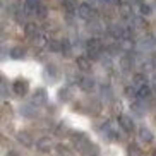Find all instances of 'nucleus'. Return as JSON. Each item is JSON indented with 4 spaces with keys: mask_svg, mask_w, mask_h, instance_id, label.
Returning <instances> with one entry per match:
<instances>
[{
    "mask_svg": "<svg viewBox=\"0 0 156 156\" xmlns=\"http://www.w3.org/2000/svg\"><path fill=\"white\" fill-rule=\"evenodd\" d=\"M84 45H86L87 57H91V58H98L101 55V51H103V43L96 38H89Z\"/></svg>",
    "mask_w": 156,
    "mask_h": 156,
    "instance_id": "f257e3e1",
    "label": "nucleus"
},
{
    "mask_svg": "<svg viewBox=\"0 0 156 156\" xmlns=\"http://www.w3.org/2000/svg\"><path fill=\"white\" fill-rule=\"evenodd\" d=\"M77 16L83 21H93L94 19V16H96V10H94V7H93L89 2H84V4H79V7H77Z\"/></svg>",
    "mask_w": 156,
    "mask_h": 156,
    "instance_id": "f03ea898",
    "label": "nucleus"
},
{
    "mask_svg": "<svg viewBox=\"0 0 156 156\" xmlns=\"http://www.w3.org/2000/svg\"><path fill=\"white\" fill-rule=\"evenodd\" d=\"M154 45H156V40L151 34H147V36L141 38V40L136 43V48H139V50H142V51H147V50H151Z\"/></svg>",
    "mask_w": 156,
    "mask_h": 156,
    "instance_id": "7ed1b4c3",
    "label": "nucleus"
},
{
    "mask_svg": "<svg viewBox=\"0 0 156 156\" xmlns=\"http://www.w3.org/2000/svg\"><path fill=\"white\" fill-rule=\"evenodd\" d=\"M120 17L124 19V23H129L134 19V12H132V7L129 4H122L120 5Z\"/></svg>",
    "mask_w": 156,
    "mask_h": 156,
    "instance_id": "20e7f679",
    "label": "nucleus"
},
{
    "mask_svg": "<svg viewBox=\"0 0 156 156\" xmlns=\"http://www.w3.org/2000/svg\"><path fill=\"white\" fill-rule=\"evenodd\" d=\"M120 48H122L124 51H127V53H130V51L136 48V41L132 40V36L120 38Z\"/></svg>",
    "mask_w": 156,
    "mask_h": 156,
    "instance_id": "39448f33",
    "label": "nucleus"
},
{
    "mask_svg": "<svg viewBox=\"0 0 156 156\" xmlns=\"http://www.w3.org/2000/svg\"><path fill=\"white\" fill-rule=\"evenodd\" d=\"M77 67L83 72H89L93 69V62H91V57H77Z\"/></svg>",
    "mask_w": 156,
    "mask_h": 156,
    "instance_id": "423d86ee",
    "label": "nucleus"
},
{
    "mask_svg": "<svg viewBox=\"0 0 156 156\" xmlns=\"http://www.w3.org/2000/svg\"><path fill=\"white\" fill-rule=\"evenodd\" d=\"M12 87H14V93H17L19 96H24V94L28 93V83H26V81H23V79L14 81Z\"/></svg>",
    "mask_w": 156,
    "mask_h": 156,
    "instance_id": "0eeeda50",
    "label": "nucleus"
},
{
    "mask_svg": "<svg viewBox=\"0 0 156 156\" xmlns=\"http://www.w3.org/2000/svg\"><path fill=\"white\" fill-rule=\"evenodd\" d=\"M24 33H26V36H28V38H31V40H33L34 36L40 34V28H38L34 23H29V21H28V23L24 24Z\"/></svg>",
    "mask_w": 156,
    "mask_h": 156,
    "instance_id": "6e6552de",
    "label": "nucleus"
},
{
    "mask_svg": "<svg viewBox=\"0 0 156 156\" xmlns=\"http://www.w3.org/2000/svg\"><path fill=\"white\" fill-rule=\"evenodd\" d=\"M137 9H139V14H141L142 17H147V16H151V12H153L151 4H147V2H142V4H139Z\"/></svg>",
    "mask_w": 156,
    "mask_h": 156,
    "instance_id": "1a4fd4ad",
    "label": "nucleus"
},
{
    "mask_svg": "<svg viewBox=\"0 0 156 156\" xmlns=\"http://www.w3.org/2000/svg\"><path fill=\"white\" fill-rule=\"evenodd\" d=\"M120 125H122L124 130H127V132H132L134 130V122L129 119L127 115H122V117H120Z\"/></svg>",
    "mask_w": 156,
    "mask_h": 156,
    "instance_id": "9d476101",
    "label": "nucleus"
},
{
    "mask_svg": "<svg viewBox=\"0 0 156 156\" xmlns=\"http://www.w3.org/2000/svg\"><path fill=\"white\" fill-rule=\"evenodd\" d=\"M40 5H41L40 0H24V9L28 12H36Z\"/></svg>",
    "mask_w": 156,
    "mask_h": 156,
    "instance_id": "9b49d317",
    "label": "nucleus"
},
{
    "mask_svg": "<svg viewBox=\"0 0 156 156\" xmlns=\"http://www.w3.org/2000/svg\"><path fill=\"white\" fill-rule=\"evenodd\" d=\"M33 43H34V45L38 46V48H41V46H48V38L45 36V34H43V33H40V34H38V36H34L33 38Z\"/></svg>",
    "mask_w": 156,
    "mask_h": 156,
    "instance_id": "f8f14e48",
    "label": "nucleus"
},
{
    "mask_svg": "<svg viewBox=\"0 0 156 156\" xmlns=\"http://www.w3.org/2000/svg\"><path fill=\"white\" fill-rule=\"evenodd\" d=\"M62 7H64L69 14H72L74 10H77L79 5L76 4V0H62Z\"/></svg>",
    "mask_w": 156,
    "mask_h": 156,
    "instance_id": "ddd939ff",
    "label": "nucleus"
},
{
    "mask_svg": "<svg viewBox=\"0 0 156 156\" xmlns=\"http://www.w3.org/2000/svg\"><path fill=\"white\" fill-rule=\"evenodd\" d=\"M24 55H26V51H24V48H21V46H14V48L10 50V57H12V58H24Z\"/></svg>",
    "mask_w": 156,
    "mask_h": 156,
    "instance_id": "4468645a",
    "label": "nucleus"
},
{
    "mask_svg": "<svg viewBox=\"0 0 156 156\" xmlns=\"http://www.w3.org/2000/svg\"><path fill=\"white\" fill-rule=\"evenodd\" d=\"M139 137H141L144 142H151L153 141V134H151L149 129H141V130H139Z\"/></svg>",
    "mask_w": 156,
    "mask_h": 156,
    "instance_id": "2eb2a0df",
    "label": "nucleus"
},
{
    "mask_svg": "<svg viewBox=\"0 0 156 156\" xmlns=\"http://www.w3.org/2000/svg\"><path fill=\"white\" fill-rule=\"evenodd\" d=\"M48 50L50 51H62V41H58V40H51V41L48 43Z\"/></svg>",
    "mask_w": 156,
    "mask_h": 156,
    "instance_id": "dca6fc26",
    "label": "nucleus"
},
{
    "mask_svg": "<svg viewBox=\"0 0 156 156\" xmlns=\"http://www.w3.org/2000/svg\"><path fill=\"white\" fill-rule=\"evenodd\" d=\"M81 86L84 87V91H91V87L94 86V83H93L91 79H87V77H83V79H81Z\"/></svg>",
    "mask_w": 156,
    "mask_h": 156,
    "instance_id": "f3484780",
    "label": "nucleus"
},
{
    "mask_svg": "<svg viewBox=\"0 0 156 156\" xmlns=\"http://www.w3.org/2000/svg\"><path fill=\"white\" fill-rule=\"evenodd\" d=\"M70 48H72V43L67 41V40H64V41H62V53H64L65 57L70 55Z\"/></svg>",
    "mask_w": 156,
    "mask_h": 156,
    "instance_id": "a211bd4d",
    "label": "nucleus"
},
{
    "mask_svg": "<svg viewBox=\"0 0 156 156\" xmlns=\"http://www.w3.org/2000/svg\"><path fill=\"white\" fill-rule=\"evenodd\" d=\"M89 31L96 34V33H101L103 29H101V26L96 23V21H89Z\"/></svg>",
    "mask_w": 156,
    "mask_h": 156,
    "instance_id": "6ab92c4d",
    "label": "nucleus"
},
{
    "mask_svg": "<svg viewBox=\"0 0 156 156\" xmlns=\"http://www.w3.org/2000/svg\"><path fill=\"white\" fill-rule=\"evenodd\" d=\"M34 14H36L38 17H41V19H46V16H48V10H46L45 5H40V7H38V10L34 12Z\"/></svg>",
    "mask_w": 156,
    "mask_h": 156,
    "instance_id": "aec40b11",
    "label": "nucleus"
},
{
    "mask_svg": "<svg viewBox=\"0 0 156 156\" xmlns=\"http://www.w3.org/2000/svg\"><path fill=\"white\" fill-rule=\"evenodd\" d=\"M129 156H142L141 149H137L136 146H130L129 147Z\"/></svg>",
    "mask_w": 156,
    "mask_h": 156,
    "instance_id": "412c9836",
    "label": "nucleus"
},
{
    "mask_svg": "<svg viewBox=\"0 0 156 156\" xmlns=\"http://www.w3.org/2000/svg\"><path fill=\"white\" fill-rule=\"evenodd\" d=\"M106 5H110V7H120L122 5V0H103Z\"/></svg>",
    "mask_w": 156,
    "mask_h": 156,
    "instance_id": "4be33fe9",
    "label": "nucleus"
},
{
    "mask_svg": "<svg viewBox=\"0 0 156 156\" xmlns=\"http://www.w3.org/2000/svg\"><path fill=\"white\" fill-rule=\"evenodd\" d=\"M40 149H43V151H48V149H50V141H48V139H43V141H40Z\"/></svg>",
    "mask_w": 156,
    "mask_h": 156,
    "instance_id": "5701e85b",
    "label": "nucleus"
},
{
    "mask_svg": "<svg viewBox=\"0 0 156 156\" xmlns=\"http://www.w3.org/2000/svg\"><path fill=\"white\" fill-rule=\"evenodd\" d=\"M130 2H132V4H137V5H139V4H142L144 0H130Z\"/></svg>",
    "mask_w": 156,
    "mask_h": 156,
    "instance_id": "b1692460",
    "label": "nucleus"
},
{
    "mask_svg": "<svg viewBox=\"0 0 156 156\" xmlns=\"http://www.w3.org/2000/svg\"><path fill=\"white\" fill-rule=\"evenodd\" d=\"M153 87H156V76L153 77Z\"/></svg>",
    "mask_w": 156,
    "mask_h": 156,
    "instance_id": "393cba45",
    "label": "nucleus"
},
{
    "mask_svg": "<svg viewBox=\"0 0 156 156\" xmlns=\"http://www.w3.org/2000/svg\"><path fill=\"white\" fill-rule=\"evenodd\" d=\"M9 156H17V153H10V154Z\"/></svg>",
    "mask_w": 156,
    "mask_h": 156,
    "instance_id": "a878e982",
    "label": "nucleus"
},
{
    "mask_svg": "<svg viewBox=\"0 0 156 156\" xmlns=\"http://www.w3.org/2000/svg\"><path fill=\"white\" fill-rule=\"evenodd\" d=\"M154 7H156V0H154Z\"/></svg>",
    "mask_w": 156,
    "mask_h": 156,
    "instance_id": "bb28decb",
    "label": "nucleus"
},
{
    "mask_svg": "<svg viewBox=\"0 0 156 156\" xmlns=\"http://www.w3.org/2000/svg\"><path fill=\"white\" fill-rule=\"evenodd\" d=\"M153 156H156V153H154V154H153Z\"/></svg>",
    "mask_w": 156,
    "mask_h": 156,
    "instance_id": "cd10ccee",
    "label": "nucleus"
}]
</instances>
